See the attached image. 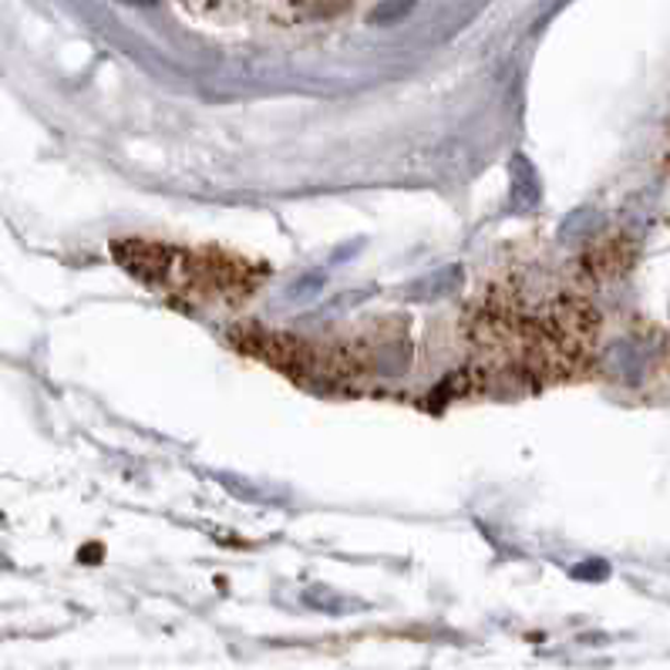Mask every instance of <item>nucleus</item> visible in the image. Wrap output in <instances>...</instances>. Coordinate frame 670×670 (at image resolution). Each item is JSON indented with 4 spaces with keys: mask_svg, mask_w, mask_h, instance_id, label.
Segmentation results:
<instances>
[{
    "mask_svg": "<svg viewBox=\"0 0 670 670\" xmlns=\"http://www.w3.org/2000/svg\"><path fill=\"white\" fill-rule=\"evenodd\" d=\"M230 340L240 350L270 361L274 368H284V371H293V374H317V347L300 340V337H290V334H280V331H266L259 324H246V327H233Z\"/></svg>",
    "mask_w": 670,
    "mask_h": 670,
    "instance_id": "1",
    "label": "nucleus"
},
{
    "mask_svg": "<svg viewBox=\"0 0 670 670\" xmlns=\"http://www.w3.org/2000/svg\"><path fill=\"white\" fill-rule=\"evenodd\" d=\"M115 253L131 274H139L142 280H152V284H172L175 274L183 270V256L159 246V243L128 240V243H118Z\"/></svg>",
    "mask_w": 670,
    "mask_h": 670,
    "instance_id": "2",
    "label": "nucleus"
},
{
    "mask_svg": "<svg viewBox=\"0 0 670 670\" xmlns=\"http://www.w3.org/2000/svg\"><path fill=\"white\" fill-rule=\"evenodd\" d=\"M627 263H631V246L623 243V240H607L600 246H593L587 256H584V270L597 280L603 277H616L627 270Z\"/></svg>",
    "mask_w": 670,
    "mask_h": 670,
    "instance_id": "3",
    "label": "nucleus"
},
{
    "mask_svg": "<svg viewBox=\"0 0 670 670\" xmlns=\"http://www.w3.org/2000/svg\"><path fill=\"white\" fill-rule=\"evenodd\" d=\"M512 199L516 206L529 209L540 203V178H535V169L529 165V159L516 155L512 159Z\"/></svg>",
    "mask_w": 670,
    "mask_h": 670,
    "instance_id": "4",
    "label": "nucleus"
},
{
    "mask_svg": "<svg viewBox=\"0 0 670 670\" xmlns=\"http://www.w3.org/2000/svg\"><path fill=\"white\" fill-rule=\"evenodd\" d=\"M408 11H412V0H384V4H378L371 11V21L374 24H394L401 18H408Z\"/></svg>",
    "mask_w": 670,
    "mask_h": 670,
    "instance_id": "5",
    "label": "nucleus"
},
{
    "mask_svg": "<svg viewBox=\"0 0 670 670\" xmlns=\"http://www.w3.org/2000/svg\"><path fill=\"white\" fill-rule=\"evenodd\" d=\"M321 287H324V274H307V277H300V280L290 284L287 297H290L293 303H297V300L303 303V300H310V297H317Z\"/></svg>",
    "mask_w": 670,
    "mask_h": 670,
    "instance_id": "6",
    "label": "nucleus"
},
{
    "mask_svg": "<svg viewBox=\"0 0 670 670\" xmlns=\"http://www.w3.org/2000/svg\"><path fill=\"white\" fill-rule=\"evenodd\" d=\"M347 8H350V0H307V11L303 14H310V18H334V14H340Z\"/></svg>",
    "mask_w": 670,
    "mask_h": 670,
    "instance_id": "7",
    "label": "nucleus"
},
{
    "mask_svg": "<svg viewBox=\"0 0 670 670\" xmlns=\"http://www.w3.org/2000/svg\"><path fill=\"white\" fill-rule=\"evenodd\" d=\"M610 573V566L607 563H597V559H590V563H579L576 569H573V576L576 579H603Z\"/></svg>",
    "mask_w": 670,
    "mask_h": 670,
    "instance_id": "8",
    "label": "nucleus"
},
{
    "mask_svg": "<svg viewBox=\"0 0 670 670\" xmlns=\"http://www.w3.org/2000/svg\"><path fill=\"white\" fill-rule=\"evenodd\" d=\"M125 4H131V8H152L155 0H125Z\"/></svg>",
    "mask_w": 670,
    "mask_h": 670,
    "instance_id": "9",
    "label": "nucleus"
}]
</instances>
